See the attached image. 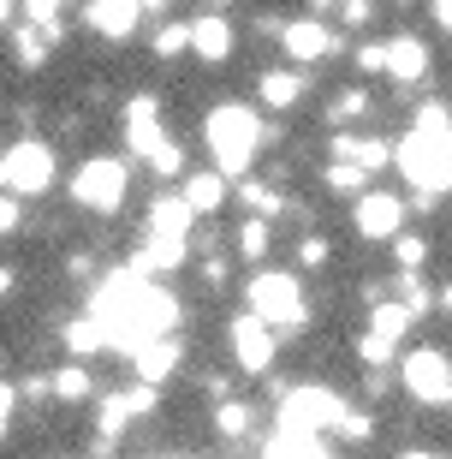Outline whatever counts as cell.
Masks as SVG:
<instances>
[{
	"instance_id": "6da1fadb",
	"label": "cell",
	"mask_w": 452,
	"mask_h": 459,
	"mask_svg": "<svg viewBox=\"0 0 452 459\" xmlns=\"http://www.w3.org/2000/svg\"><path fill=\"white\" fill-rule=\"evenodd\" d=\"M101 328H107V341L125 346V352H137V346H149L167 334V323L179 316V305H173L161 287H149L143 274L119 269L114 281H101L96 292V310H90Z\"/></svg>"
},
{
	"instance_id": "7a4b0ae2",
	"label": "cell",
	"mask_w": 452,
	"mask_h": 459,
	"mask_svg": "<svg viewBox=\"0 0 452 459\" xmlns=\"http://www.w3.org/2000/svg\"><path fill=\"white\" fill-rule=\"evenodd\" d=\"M209 155H215V173H226V179H238V173L256 161V143H262V126H256L251 108L238 102H220L215 114H209Z\"/></svg>"
},
{
	"instance_id": "3957f363",
	"label": "cell",
	"mask_w": 452,
	"mask_h": 459,
	"mask_svg": "<svg viewBox=\"0 0 452 459\" xmlns=\"http://www.w3.org/2000/svg\"><path fill=\"white\" fill-rule=\"evenodd\" d=\"M399 168L417 191L440 197V191L452 186V132H422V126H411V137L399 143Z\"/></svg>"
},
{
	"instance_id": "277c9868",
	"label": "cell",
	"mask_w": 452,
	"mask_h": 459,
	"mask_svg": "<svg viewBox=\"0 0 452 459\" xmlns=\"http://www.w3.org/2000/svg\"><path fill=\"white\" fill-rule=\"evenodd\" d=\"M155 96H132L125 102V143H132L137 155H149L155 173H179L184 168V150L173 143V137H161V126H155Z\"/></svg>"
},
{
	"instance_id": "5b68a950",
	"label": "cell",
	"mask_w": 452,
	"mask_h": 459,
	"mask_svg": "<svg viewBox=\"0 0 452 459\" xmlns=\"http://www.w3.org/2000/svg\"><path fill=\"white\" fill-rule=\"evenodd\" d=\"M0 179H6V197H42L54 186V150L42 137H18L0 155Z\"/></svg>"
},
{
	"instance_id": "8992f818",
	"label": "cell",
	"mask_w": 452,
	"mask_h": 459,
	"mask_svg": "<svg viewBox=\"0 0 452 459\" xmlns=\"http://www.w3.org/2000/svg\"><path fill=\"white\" fill-rule=\"evenodd\" d=\"M125 161L119 155H90L84 168L72 173V204L78 209H96V215H114L119 197H125Z\"/></svg>"
},
{
	"instance_id": "52a82bcc",
	"label": "cell",
	"mask_w": 452,
	"mask_h": 459,
	"mask_svg": "<svg viewBox=\"0 0 452 459\" xmlns=\"http://www.w3.org/2000/svg\"><path fill=\"white\" fill-rule=\"evenodd\" d=\"M251 316H262L269 328H303V316H310V310H303V287L280 269L274 274L262 269L251 281Z\"/></svg>"
},
{
	"instance_id": "ba28073f",
	"label": "cell",
	"mask_w": 452,
	"mask_h": 459,
	"mask_svg": "<svg viewBox=\"0 0 452 459\" xmlns=\"http://www.w3.org/2000/svg\"><path fill=\"white\" fill-rule=\"evenodd\" d=\"M345 400L328 388H298V394H286V406H280V429H292V436H321V429H339L345 424Z\"/></svg>"
},
{
	"instance_id": "9c48e42d",
	"label": "cell",
	"mask_w": 452,
	"mask_h": 459,
	"mask_svg": "<svg viewBox=\"0 0 452 459\" xmlns=\"http://www.w3.org/2000/svg\"><path fill=\"white\" fill-rule=\"evenodd\" d=\"M399 376H405V388L417 394L422 406H447V400H452V364L435 352V346H417V352L405 358Z\"/></svg>"
},
{
	"instance_id": "30bf717a",
	"label": "cell",
	"mask_w": 452,
	"mask_h": 459,
	"mask_svg": "<svg viewBox=\"0 0 452 459\" xmlns=\"http://www.w3.org/2000/svg\"><path fill=\"white\" fill-rule=\"evenodd\" d=\"M399 215H405V204L393 197V191H363L352 221H357L363 238H393V233H399Z\"/></svg>"
},
{
	"instance_id": "8fae6325",
	"label": "cell",
	"mask_w": 452,
	"mask_h": 459,
	"mask_svg": "<svg viewBox=\"0 0 452 459\" xmlns=\"http://www.w3.org/2000/svg\"><path fill=\"white\" fill-rule=\"evenodd\" d=\"M233 358L244 370H269L274 364V328L262 316H238L233 323Z\"/></svg>"
},
{
	"instance_id": "7c38bea8",
	"label": "cell",
	"mask_w": 452,
	"mask_h": 459,
	"mask_svg": "<svg viewBox=\"0 0 452 459\" xmlns=\"http://www.w3.org/2000/svg\"><path fill=\"white\" fill-rule=\"evenodd\" d=\"M137 18H143V6H137V0H90L84 24L96 36H107V42H125V36L137 30Z\"/></svg>"
},
{
	"instance_id": "4fadbf2b",
	"label": "cell",
	"mask_w": 452,
	"mask_h": 459,
	"mask_svg": "<svg viewBox=\"0 0 452 459\" xmlns=\"http://www.w3.org/2000/svg\"><path fill=\"white\" fill-rule=\"evenodd\" d=\"M191 215H197V209L184 204V197H155V209H149V238L184 245V238H191Z\"/></svg>"
},
{
	"instance_id": "5bb4252c",
	"label": "cell",
	"mask_w": 452,
	"mask_h": 459,
	"mask_svg": "<svg viewBox=\"0 0 452 459\" xmlns=\"http://www.w3.org/2000/svg\"><path fill=\"white\" fill-rule=\"evenodd\" d=\"M191 48H197V60H209V66L226 60V54H233V24L220 13H202L197 24H191Z\"/></svg>"
},
{
	"instance_id": "9a60e30c",
	"label": "cell",
	"mask_w": 452,
	"mask_h": 459,
	"mask_svg": "<svg viewBox=\"0 0 452 459\" xmlns=\"http://www.w3.org/2000/svg\"><path fill=\"white\" fill-rule=\"evenodd\" d=\"M280 42H286V54H292V60H321V54L334 48V36H328V24H321V18H298V24H286Z\"/></svg>"
},
{
	"instance_id": "2e32d148",
	"label": "cell",
	"mask_w": 452,
	"mask_h": 459,
	"mask_svg": "<svg viewBox=\"0 0 452 459\" xmlns=\"http://www.w3.org/2000/svg\"><path fill=\"white\" fill-rule=\"evenodd\" d=\"M132 364H137V382H167L173 370H179V341H167V334H161V341H149V346H137L132 352Z\"/></svg>"
},
{
	"instance_id": "e0dca14e",
	"label": "cell",
	"mask_w": 452,
	"mask_h": 459,
	"mask_svg": "<svg viewBox=\"0 0 452 459\" xmlns=\"http://www.w3.org/2000/svg\"><path fill=\"white\" fill-rule=\"evenodd\" d=\"M387 72H393L399 84H411V78H422V72H429V48H422L417 36H393V54H387Z\"/></svg>"
},
{
	"instance_id": "ac0fdd59",
	"label": "cell",
	"mask_w": 452,
	"mask_h": 459,
	"mask_svg": "<svg viewBox=\"0 0 452 459\" xmlns=\"http://www.w3.org/2000/svg\"><path fill=\"white\" fill-rule=\"evenodd\" d=\"M184 204L197 209V215H215L220 204H226V173H197V179H191V186L179 191Z\"/></svg>"
},
{
	"instance_id": "d6986e66",
	"label": "cell",
	"mask_w": 452,
	"mask_h": 459,
	"mask_svg": "<svg viewBox=\"0 0 452 459\" xmlns=\"http://www.w3.org/2000/svg\"><path fill=\"white\" fill-rule=\"evenodd\" d=\"M262 459H328V447H321V436H292V429H280V436L262 447Z\"/></svg>"
},
{
	"instance_id": "ffe728a7",
	"label": "cell",
	"mask_w": 452,
	"mask_h": 459,
	"mask_svg": "<svg viewBox=\"0 0 452 459\" xmlns=\"http://www.w3.org/2000/svg\"><path fill=\"white\" fill-rule=\"evenodd\" d=\"M256 90H262V108H292L303 96V78H298V72H262V84H256Z\"/></svg>"
},
{
	"instance_id": "44dd1931",
	"label": "cell",
	"mask_w": 452,
	"mask_h": 459,
	"mask_svg": "<svg viewBox=\"0 0 452 459\" xmlns=\"http://www.w3.org/2000/svg\"><path fill=\"white\" fill-rule=\"evenodd\" d=\"M375 341H387V346H399L405 341V328H411V305H387V299H375Z\"/></svg>"
},
{
	"instance_id": "7402d4cb",
	"label": "cell",
	"mask_w": 452,
	"mask_h": 459,
	"mask_svg": "<svg viewBox=\"0 0 452 459\" xmlns=\"http://www.w3.org/2000/svg\"><path fill=\"white\" fill-rule=\"evenodd\" d=\"M66 346H72L78 358H90V352H101V346H114V341H107V328H101L96 316H78V323L66 328Z\"/></svg>"
},
{
	"instance_id": "603a6c76",
	"label": "cell",
	"mask_w": 452,
	"mask_h": 459,
	"mask_svg": "<svg viewBox=\"0 0 452 459\" xmlns=\"http://www.w3.org/2000/svg\"><path fill=\"white\" fill-rule=\"evenodd\" d=\"M60 6H66V0H24V18H30V24L48 36V42H60V36H66V24H60Z\"/></svg>"
},
{
	"instance_id": "cb8c5ba5",
	"label": "cell",
	"mask_w": 452,
	"mask_h": 459,
	"mask_svg": "<svg viewBox=\"0 0 452 459\" xmlns=\"http://www.w3.org/2000/svg\"><path fill=\"white\" fill-rule=\"evenodd\" d=\"M238 197H244V204L256 209V221H269V215H280V197H274L269 186H256V179H244V186H238Z\"/></svg>"
},
{
	"instance_id": "d4e9b609",
	"label": "cell",
	"mask_w": 452,
	"mask_h": 459,
	"mask_svg": "<svg viewBox=\"0 0 452 459\" xmlns=\"http://www.w3.org/2000/svg\"><path fill=\"white\" fill-rule=\"evenodd\" d=\"M54 400H90V370H78V364L60 370L54 376Z\"/></svg>"
},
{
	"instance_id": "484cf974",
	"label": "cell",
	"mask_w": 452,
	"mask_h": 459,
	"mask_svg": "<svg viewBox=\"0 0 452 459\" xmlns=\"http://www.w3.org/2000/svg\"><path fill=\"white\" fill-rule=\"evenodd\" d=\"M215 429L220 436H244V429H251V411L238 406V400H220L215 406Z\"/></svg>"
},
{
	"instance_id": "4316f807",
	"label": "cell",
	"mask_w": 452,
	"mask_h": 459,
	"mask_svg": "<svg viewBox=\"0 0 452 459\" xmlns=\"http://www.w3.org/2000/svg\"><path fill=\"white\" fill-rule=\"evenodd\" d=\"M48 60V36H36V24L18 30V66H42Z\"/></svg>"
},
{
	"instance_id": "83f0119b",
	"label": "cell",
	"mask_w": 452,
	"mask_h": 459,
	"mask_svg": "<svg viewBox=\"0 0 452 459\" xmlns=\"http://www.w3.org/2000/svg\"><path fill=\"white\" fill-rule=\"evenodd\" d=\"M238 245H244V256H251V263H262V256H269V221H244Z\"/></svg>"
},
{
	"instance_id": "f1b7e54d",
	"label": "cell",
	"mask_w": 452,
	"mask_h": 459,
	"mask_svg": "<svg viewBox=\"0 0 452 459\" xmlns=\"http://www.w3.org/2000/svg\"><path fill=\"white\" fill-rule=\"evenodd\" d=\"M179 48H191V30H184V24H167V30H155V54H161V60H173Z\"/></svg>"
},
{
	"instance_id": "f546056e",
	"label": "cell",
	"mask_w": 452,
	"mask_h": 459,
	"mask_svg": "<svg viewBox=\"0 0 452 459\" xmlns=\"http://www.w3.org/2000/svg\"><path fill=\"white\" fill-rule=\"evenodd\" d=\"M363 173L369 168H357V161H334V168H328V186H334V191H357V186H363Z\"/></svg>"
},
{
	"instance_id": "4dcf8cb0",
	"label": "cell",
	"mask_w": 452,
	"mask_h": 459,
	"mask_svg": "<svg viewBox=\"0 0 452 459\" xmlns=\"http://www.w3.org/2000/svg\"><path fill=\"white\" fill-rule=\"evenodd\" d=\"M369 429H375V418H369V411H345V424L334 429L339 442H369Z\"/></svg>"
},
{
	"instance_id": "1f68e13d",
	"label": "cell",
	"mask_w": 452,
	"mask_h": 459,
	"mask_svg": "<svg viewBox=\"0 0 452 459\" xmlns=\"http://www.w3.org/2000/svg\"><path fill=\"white\" fill-rule=\"evenodd\" d=\"M387 54H393V42H363L357 48V72H387Z\"/></svg>"
},
{
	"instance_id": "d6a6232c",
	"label": "cell",
	"mask_w": 452,
	"mask_h": 459,
	"mask_svg": "<svg viewBox=\"0 0 452 459\" xmlns=\"http://www.w3.org/2000/svg\"><path fill=\"white\" fill-rule=\"evenodd\" d=\"M387 161H393V150H387L381 137H363V150H357V168L375 173V168H387Z\"/></svg>"
},
{
	"instance_id": "836d02e7",
	"label": "cell",
	"mask_w": 452,
	"mask_h": 459,
	"mask_svg": "<svg viewBox=\"0 0 452 459\" xmlns=\"http://www.w3.org/2000/svg\"><path fill=\"white\" fill-rule=\"evenodd\" d=\"M363 108H369V96H363V90H345V96H339V102L328 108V119H357Z\"/></svg>"
},
{
	"instance_id": "e575fe53",
	"label": "cell",
	"mask_w": 452,
	"mask_h": 459,
	"mask_svg": "<svg viewBox=\"0 0 452 459\" xmlns=\"http://www.w3.org/2000/svg\"><path fill=\"white\" fill-rule=\"evenodd\" d=\"M328 251H334L328 238H303V245H298V263H303V269H321V263H328Z\"/></svg>"
},
{
	"instance_id": "d590c367",
	"label": "cell",
	"mask_w": 452,
	"mask_h": 459,
	"mask_svg": "<svg viewBox=\"0 0 452 459\" xmlns=\"http://www.w3.org/2000/svg\"><path fill=\"white\" fill-rule=\"evenodd\" d=\"M393 251H399V263H405V269H422V256H429V245H422V238H411V233H405L399 245H393Z\"/></svg>"
},
{
	"instance_id": "8d00e7d4",
	"label": "cell",
	"mask_w": 452,
	"mask_h": 459,
	"mask_svg": "<svg viewBox=\"0 0 452 459\" xmlns=\"http://www.w3.org/2000/svg\"><path fill=\"white\" fill-rule=\"evenodd\" d=\"M357 352H363V364H387V358H393V346L375 341V334H363V346H357Z\"/></svg>"
},
{
	"instance_id": "74e56055",
	"label": "cell",
	"mask_w": 452,
	"mask_h": 459,
	"mask_svg": "<svg viewBox=\"0 0 452 459\" xmlns=\"http://www.w3.org/2000/svg\"><path fill=\"white\" fill-rule=\"evenodd\" d=\"M339 18H345V24H369V18H375V6H369V0H345V6H339Z\"/></svg>"
},
{
	"instance_id": "f35d334b",
	"label": "cell",
	"mask_w": 452,
	"mask_h": 459,
	"mask_svg": "<svg viewBox=\"0 0 452 459\" xmlns=\"http://www.w3.org/2000/svg\"><path fill=\"white\" fill-rule=\"evenodd\" d=\"M0 227H6V233H18V227H24V209H18V197H6V204H0Z\"/></svg>"
},
{
	"instance_id": "ab89813d",
	"label": "cell",
	"mask_w": 452,
	"mask_h": 459,
	"mask_svg": "<svg viewBox=\"0 0 452 459\" xmlns=\"http://www.w3.org/2000/svg\"><path fill=\"white\" fill-rule=\"evenodd\" d=\"M202 281L220 287V281H226V256H209V263H202Z\"/></svg>"
},
{
	"instance_id": "60d3db41",
	"label": "cell",
	"mask_w": 452,
	"mask_h": 459,
	"mask_svg": "<svg viewBox=\"0 0 452 459\" xmlns=\"http://www.w3.org/2000/svg\"><path fill=\"white\" fill-rule=\"evenodd\" d=\"M435 24H440V30L452 36V0H435Z\"/></svg>"
},
{
	"instance_id": "b9f144b4",
	"label": "cell",
	"mask_w": 452,
	"mask_h": 459,
	"mask_svg": "<svg viewBox=\"0 0 452 459\" xmlns=\"http://www.w3.org/2000/svg\"><path fill=\"white\" fill-rule=\"evenodd\" d=\"M440 305H447V310H452V287H447V292H440Z\"/></svg>"
},
{
	"instance_id": "7bdbcfd3",
	"label": "cell",
	"mask_w": 452,
	"mask_h": 459,
	"mask_svg": "<svg viewBox=\"0 0 452 459\" xmlns=\"http://www.w3.org/2000/svg\"><path fill=\"white\" fill-rule=\"evenodd\" d=\"M405 459H440V454H405Z\"/></svg>"
},
{
	"instance_id": "ee69618b",
	"label": "cell",
	"mask_w": 452,
	"mask_h": 459,
	"mask_svg": "<svg viewBox=\"0 0 452 459\" xmlns=\"http://www.w3.org/2000/svg\"><path fill=\"white\" fill-rule=\"evenodd\" d=\"M137 6H167V0H137Z\"/></svg>"
},
{
	"instance_id": "f6af8a7d",
	"label": "cell",
	"mask_w": 452,
	"mask_h": 459,
	"mask_svg": "<svg viewBox=\"0 0 452 459\" xmlns=\"http://www.w3.org/2000/svg\"><path fill=\"white\" fill-rule=\"evenodd\" d=\"M215 6H233V0H215Z\"/></svg>"
}]
</instances>
